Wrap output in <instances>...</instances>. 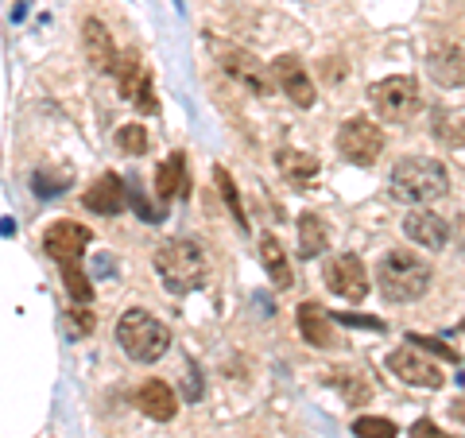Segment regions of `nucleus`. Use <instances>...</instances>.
I'll use <instances>...</instances> for the list:
<instances>
[{
  "instance_id": "31",
  "label": "nucleus",
  "mask_w": 465,
  "mask_h": 438,
  "mask_svg": "<svg viewBox=\"0 0 465 438\" xmlns=\"http://www.w3.org/2000/svg\"><path fill=\"white\" fill-rule=\"evenodd\" d=\"M454 415L465 423V400H458V403H454Z\"/></svg>"
},
{
  "instance_id": "15",
  "label": "nucleus",
  "mask_w": 465,
  "mask_h": 438,
  "mask_svg": "<svg viewBox=\"0 0 465 438\" xmlns=\"http://www.w3.org/2000/svg\"><path fill=\"white\" fill-rule=\"evenodd\" d=\"M82 47H85V58H90L94 70H101V75H113L116 47H113V35H109L105 24H101V20H85L82 24Z\"/></svg>"
},
{
  "instance_id": "8",
  "label": "nucleus",
  "mask_w": 465,
  "mask_h": 438,
  "mask_svg": "<svg viewBox=\"0 0 465 438\" xmlns=\"http://www.w3.org/2000/svg\"><path fill=\"white\" fill-rule=\"evenodd\" d=\"M213 55H217V63H222L225 75L237 85H244L249 94L264 97L272 90V78L264 75V63H260L256 55H249L244 47H222V43H213Z\"/></svg>"
},
{
  "instance_id": "17",
  "label": "nucleus",
  "mask_w": 465,
  "mask_h": 438,
  "mask_svg": "<svg viewBox=\"0 0 465 438\" xmlns=\"http://www.w3.org/2000/svg\"><path fill=\"white\" fill-rule=\"evenodd\" d=\"M136 407L148 419H155V423H167V419H174V412H179V400H174V392H171V384H163V381H148L140 392H136Z\"/></svg>"
},
{
  "instance_id": "21",
  "label": "nucleus",
  "mask_w": 465,
  "mask_h": 438,
  "mask_svg": "<svg viewBox=\"0 0 465 438\" xmlns=\"http://www.w3.org/2000/svg\"><path fill=\"white\" fill-rule=\"evenodd\" d=\"M183 186H186V159L174 152V155L163 159V164H159V171H155V194L163 198V202H171V198L183 194Z\"/></svg>"
},
{
  "instance_id": "13",
  "label": "nucleus",
  "mask_w": 465,
  "mask_h": 438,
  "mask_svg": "<svg viewBox=\"0 0 465 438\" xmlns=\"http://www.w3.org/2000/svg\"><path fill=\"white\" fill-rule=\"evenodd\" d=\"M427 75L439 85H446V90L465 85V47H458V43H442V47H434L427 55Z\"/></svg>"
},
{
  "instance_id": "12",
  "label": "nucleus",
  "mask_w": 465,
  "mask_h": 438,
  "mask_svg": "<svg viewBox=\"0 0 465 438\" xmlns=\"http://www.w3.org/2000/svg\"><path fill=\"white\" fill-rule=\"evenodd\" d=\"M403 233H407V241H415L419 248H446V241H450L446 217H439L434 210H423V206H411V214L403 217Z\"/></svg>"
},
{
  "instance_id": "11",
  "label": "nucleus",
  "mask_w": 465,
  "mask_h": 438,
  "mask_svg": "<svg viewBox=\"0 0 465 438\" xmlns=\"http://www.w3.org/2000/svg\"><path fill=\"white\" fill-rule=\"evenodd\" d=\"M272 82L280 85V90L291 101H295L299 109H311L314 97H318L314 94V82L307 78V70H302V63H299L295 55H280V58H275V63H272Z\"/></svg>"
},
{
  "instance_id": "3",
  "label": "nucleus",
  "mask_w": 465,
  "mask_h": 438,
  "mask_svg": "<svg viewBox=\"0 0 465 438\" xmlns=\"http://www.w3.org/2000/svg\"><path fill=\"white\" fill-rule=\"evenodd\" d=\"M155 272L171 295H191L206 284V253L191 237H174L155 248Z\"/></svg>"
},
{
  "instance_id": "19",
  "label": "nucleus",
  "mask_w": 465,
  "mask_h": 438,
  "mask_svg": "<svg viewBox=\"0 0 465 438\" xmlns=\"http://www.w3.org/2000/svg\"><path fill=\"white\" fill-rule=\"evenodd\" d=\"M326 244H330L326 222H322L318 214H302V217H299V256H302V260H314V256L326 253Z\"/></svg>"
},
{
  "instance_id": "29",
  "label": "nucleus",
  "mask_w": 465,
  "mask_h": 438,
  "mask_svg": "<svg viewBox=\"0 0 465 438\" xmlns=\"http://www.w3.org/2000/svg\"><path fill=\"white\" fill-rule=\"evenodd\" d=\"M411 438H454V434H446V431H439L430 419H419L415 427H411Z\"/></svg>"
},
{
  "instance_id": "25",
  "label": "nucleus",
  "mask_w": 465,
  "mask_h": 438,
  "mask_svg": "<svg viewBox=\"0 0 465 438\" xmlns=\"http://www.w3.org/2000/svg\"><path fill=\"white\" fill-rule=\"evenodd\" d=\"M326 381H330V384H338V388L345 392V400H353V403L369 396V384L361 381V376H357L353 369H330Z\"/></svg>"
},
{
  "instance_id": "2",
  "label": "nucleus",
  "mask_w": 465,
  "mask_h": 438,
  "mask_svg": "<svg viewBox=\"0 0 465 438\" xmlns=\"http://www.w3.org/2000/svg\"><path fill=\"white\" fill-rule=\"evenodd\" d=\"M391 194L407 206H427V202H439L442 194H450V171L439 164V159L427 155H407L391 167Z\"/></svg>"
},
{
  "instance_id": "6",
  "label": "nucleus",
  "mask_w": 465,
  "mask_h": 438,
  "mask_svg": "<svg viewBox=\"0 0 465 438\" xmlns=\"http://www.w3.org/2000/svg\"><path fill=\"white\" fill-rule=\"evenodd\" d=\"M338 152L341 159L357 167H372L384 152V128L369 121V116H349V121L338 128Z\"/></svg>"
},
{
  "instance_id": "18",
  "label": "nucleus",
  "mask_w": 465,
  "mask_h": 438,
  "mask_svg": "<svg viewBox=\"0 0 465 438\" xmlns=\"http://www.w3.org/2000/svg\"><path fill=\"white\" fill-rule=\"evenodd\" d=\"M275 167H280V174L287 183H295V186H307L314 174H318V159L307 155V152H295V148H283V152H275Z\"/></svg>"
},
{
  "instance_id": "9",
  "label": "nucleus",
  "mask_w": 465,
  "mask_h": 438,
  "mask_svg": "<svg viewBox=\"0 0 465 438\" xmlns=\"http://www.w3.org/2000/svg\"><path fill=\"white\" fill-rule=\"evenodd\" d=\"M326 287L345 303L365 299L369 295V272H365V264H361V256H353V253L333 256L326 264Z\"/></svg>"
},
{
  "instance_id": "22",
  "label": "nucleus",
  "mask_w": 465,
  "mask_h": 438,
  "mask_svg": "<svg viewBox=\"0 0 465 438\" xmlns=\"http://www.w3.org/2000/svg\"><path fill=\"white\" fill-rule=\"evenodd\" d=\"M260 260H264V268H268V275H272L275 287H287V284H291L287 253H283V244L275 241L272 233H264V237H260Z\"/></svg>"
},
{
  "instance_id": "24",
  "label": "nucleus",
  "mask_w": 465,
  "mask_h": 438,
  "mask_svg": "<svg viewBox=\"0 0 465 438\" xmlns=\"http://www.w3.org/2000/svg\"><path fill=\"white\" fill-rule=\"evenodd\" d=\"M213 183H217V191H222L229 214L237 217V225L249 229V217H244V206H241V194H237V183H232V174H229L225 167H213Z\"/></svg>"
},
{
  "instance_id": "7",
  "label": "nucleus",
  "mask_w": 465,
  "mask_h": 438,
  "mask_svg": "<svg viewBox=\"0 0 465 438\" xmlns=\"http://www.w3.org/2000/svg\"><path fill=\"white\" fill-rule=\"evenodd\" d=\"M388 373H396L403 384H415V388H442L446 384V373L430 357H423V349L419 345L391 349L388 353Z\"/></svg>"
},
{
  "instance_id": "16",
  "label": "nucleus",
  "mask_w": 465,
  "mask_h": 438,
  "mask_svg": "<svg viewBox=\"0 0 465 438\" xmlns=\"http://www.w3.org/2000/svg\"><path fill=\"white\" fill-rule=\"evenodd\" d=\"M295 323H299L302 342L314 345V349H330L333 342H338V333H333L330 314H326L318 303H302V306H299V314H295Z\"/></svg>"
},
{
  "instance_id": "4",
  "label": "nucleus",
  "mask_w": 465,
  "mask_h": 438,
  "mask_svg": "<svg viewBox=\"0 0 465 438\" xmlns=\"http://www.w3.org/2000/svg\"><path fill=\"white\" fill-rule=\"evenodd\" d=\"M116 342H121V349L133 361L152 364V361H159L171 349V330L159 323L155 314L133 306V311H124L121 323H116Z\"/></svg>"
},
{
  "instance_id": "23",
  "label": "nucleus",
  "mask_w": 465,
  "mask_h": 438,
  "mask_svg": "<svg viewBox=\"0 0 465 438\" xmlns=\"http://www.w3.org/2000/svg\"><path fill=\"white\" fill-rule=\"evenodd\" d=\"M434 136L450 144V148H465V109H450V113L442 109L434 116Z\"/></svg>"
},
{
  "instance_id": "20",
  "label": "nucleus",
  "mask_w": 465,
  "mask_h": 438,
  "mask_svg": "<svg viewBox=\"0 0 465 438\" xmlns=\"http://www.w3.org/2000/svg\"><path fill=\"white\" fill-rule=\"evenodd\" d=\"M113 78H116V85H121V97L136 101L140 85H143V66H140V51H136V47H128V51H121V55H116Z\"/></svg>"
},
{
  "instance_id": "28",
  "label": "nucleus",
  "mask_w": 465,
  "mask_h": 438,
  "mask_svg": "<svg viewBox=\"0 0 465 438\" xmlns=\"http://www.w3.org/2000/svg\"><path fill=\"white\" fill-rule=\"evenodd\" d=\"M353 434L357 438H396V423L381 419V415H361L353 423Z\"/></svg>"
},
{
  "instance_id": "14",
  "label": "nucleus",
  "mask_w": 465,
  "mask_h": 438,
  "mask_svg": "<svg viewBox=\"0 0 465 438\" xmlns=\"http://www.w3.org/2000/svg\"><path fill=\"white\" fill-rule=\"evenodd\" d=\"M82 202H85V210L113 217V214H121L128 206V186H124L121 174H101L90 191L82 194Z\"/></svg>"
},
{
  "instance_id": "30",
  "label": "nucleus",
  "mask_w": 465,
  "mask_h": 438,
  "mask_svg": "<svg viewBox=\"0 0 465 438\" xmlns=\"http://www.w3.org/2000/svg\"><path fill=\"white\" fill-rule=\"evenodd\" d=\"M136 105H140L143 113H155V109H159V105H155V97H152V78H143L140 94H136Z\"/></svg>"
},
{
  "instance_id": "26",
  "label": "nucleus",
  "mask_w": 465,
  "mask_h": 438,
  "mask_svg": "<svg viewBox=\"0 0 465 438\" xmlns=\"http://www.w3.org/2000/svg\"><path fill=\"white\" fill-rule=\"evenodd\" d=\"M58 268H63V284L70 291V299L82 303V306L94 299V287H90V280H85V272L78 264H58Z\"/></svg>"
},
{
  "instance_id": "5",
  "label": "nucleus",
  "mask_w": 465,
  "mask_h": 438,
  "mask_svg": "<svg viewBox=\"0 0 465 438\" xmlns=\"http://www.w3.org/2000/svg\"><path fill=\"white\" fill-rule=\"evenodd\" d=\"M372 109L384 124H407L423 113V94H419V82L407 78V75H391L384 82H376L372 90Z\"/></svg>"
},
{
  "instance_id": "1",
  "label": "nucleus",
  "mask_w": 465,
  "mask_h": 438,
  "mask_svg": "<svg viewBox=\"0 0 465 438\" xmlns=\"http://www.w3.org/2000/svg\"><path fill=\"white\" fill-rule=\"evenodd\" d=\"M434 280V268L411 248H391L376 264V287H381L384 303H415L427 295Z\"/></svg>"
},
{
  "instance_id": "27",
  "label": "nucleus",
  "mask_w": 465,
  "mask_h": 438,
  "mask_svg": "<svg viewBox=\"0 0 465 438\" xmlns=\"http://www.w3.org/2000/svg\"><path fill=\"white\" fill-rule=\"evenodd\" d=\"M116 148L128 152V155L148 152V133H143V124H121L116 128Z\"/></svg>"
},
{
  "instance_id": "10",
  "label": "nucleus",
  "mask_w": 465,
  "mask_h": 438,
  "mask_svg": "<svg viewBox=\"0 0 465 438\" xmlns=\"http://www.w3.org/2000/svg\"><path fill=\"white\" fill-rule=\"evenodd\" d=\"M90 241H94V233L78 222H54L43 233V248H47V256L58 260V264H78Z\"/></svg>"
}]
</instances>
